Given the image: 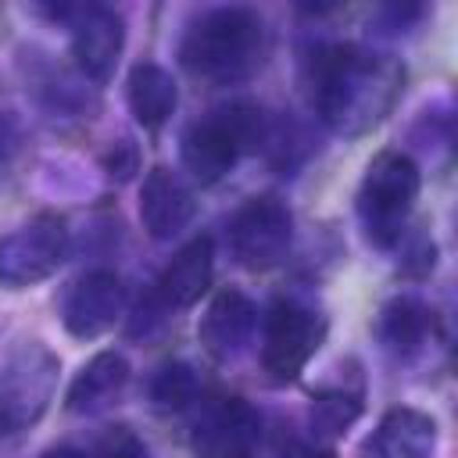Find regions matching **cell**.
I'll return each instance as SVG.
<instances>
[{"instance_id": "obj_1", "label": "cell", "mask_w": 458, "mask_h": 458, "mask_svg": "<svg viewBox=\"0 0 458 458\" xmlns=\"http://www.w3.org/2000/svg\"><path fill=\"white\" fill-rule=\"evenodd\" d=\"M404 68L394 57L369 54L354 43L322 47L308 61V93L315 114L344 136H358L386 118L401 97Z\"/></svg>"}, {"instance_id": "obj_2", "label": "cell", "mask_w": 458, "mask_h": 458, "mask_svg": "<svg viewBox=\"0 0 458 458\" xmlns=\"http://www.w3.org/2000/svg\"><path fill=\"white\" fill-rule=\"evenodd\" d=\"M179 57L208 82H243L265 61V21L250 7H211L190 21Z\"/></svg>"}, {"instance_id": "obj_3", "label": "cell", "mask_w": 458, "mask_h": 458, "mask_svg": "<svg viewBox=\"0 0 458 458\" xmlns=\"http://www.w3.org/2000/svg\"><path fill=\"white\" fill-rule=\"evenodd\" d=\"M265 136V111L250 100H233L225 107H215L208 118L193 122L182 132V165L197 182L211 186L233 172L240 154L258 150Z\"/></svg>"}, {"instance_id": "obj_4", "label": "cell", "mask_w": 458, "mask_h": 458, "mask_svg": "<svg viewBox=\"0 0 458 458\" xmlns=\"http://www.w3.org/2000/svg\"><path fill=\"white\" fill-rule=\"evenodd\" d=\"M419 186H422V175L408 154L383 150L369 161L365 179L358 186V218L372 247L390 250L401 240L404 222L415 208Z\"/></svg>"}, {"instance_id": "obj_5", "label": "cell", "mask_w": 458, "mask_h": 458, "mask_svg": "<svg viewBox=\"0 0 458 458\" xmlns=\"http://www.w3.org/2000/svg\"><path fill=\"white\" fill-rule=\"evenodd\" d=\"M326 315L297 297H279L265 315L261 369L272 383H293L326 340Z\"/></svg>"}, {"instance_id": "obj_6", "label": "cell", "mask_w": 458, "mask_h": 458, "mask_svg": "<svg viewBox=\"0 0 458 458\" xmlns=\"http://www.w3.org/2000/svg\"><path fill=\"white\" fill-rule=\"evenodd\" d=\"M68 254V225L57 215H36L0 236V286L25 290L50 279Z\"/></svg>"}, {"instance_id": "obj_7", "label": "cell", "mask_w": 458, "mask_h": 458, "mask_svg": "<svg viewBox=\"0 0 458 458\" xmlns=\"http://www.w3.org/2000/svg\"><path fill=\"white\" fill-rule=\"evenodd\" d=\"M290 240H293V215L272 193L250 197L229 218V247H233V258L243 268H250V272L276 268L286 258Z\"/></svg>"}, {"instance_id": "obj_8", "label": "cell", "mask_w": 458, "mask_h": 458, "mask_svg": "<svg viewBox=\"0 0 458 458\" xmlns=\"http://www.w3.org/2000/svg\"><path fill=\"white\" fill-rule=\"evenodd\" d=\"M54 376L57 361L39 347L25 351L7 369V376L0 379V437L32 426L43 415L54 394Z\"/></svg>"}, {"instance_id": "obj_9", "label": "cell", "mask_w": 458, "mask_h": 458, "mask_svg": "<svg viewBox=\"0 0 458 458\" xmlns=\"http://www.w3.org/2000/svg\"><path fill=\"white\" fill-rule=\"evenodd\" d=\"M261 444V419L240 397H222L204 408L193 426L197 458H254Z\"/></svg>"}, {"instance_id": "obj_10", "label": "cell", "mask_w": 458, "mask_h": 458, "mask_svg": "<svg viewBox=\"0 0 458 458\" xmlns=\"http://www.w3.org/2000/svg\"><path fill=\"white\" fill-rule=\"evenodd\" d=\"M125 301H129L125 283H122L114 272L100 268V272L82 276V279L72 286V293L64 297V308H61V322H64V329H68L72 336L93 340V336L107 333V329L122 318Z\"/></svg>"}, {"instance_id": "obj_11", "label": "cell", "mask_w": 458, "mask_h": 458, "mask_svg": "<svg viewBox=\"0 0 458 458\" xmlns=\"http://www.w3.org/2000/svg\"><path fill=\"white\" fill-rule=\"evenodd\" d=\"M125 47V21L111 7H75L72 11V50L86 79L107 82L118 54Z\"/></svg>"}, {"instance_id": "obj_12", "label": "cell", "mask_w": 458, "mask_h": 458, "mask_svg": "<svg viewBox=\"0 0 458 458\" xmlns=\"http://www.w3.org/2000/svg\"><path fill=\"white\" fill-rule=\"evenodd\" d=\"M254 322H258V311L247 293L218 290L197 322V340L215 361H229L247 347Z\"/></svg>"}, {"instance_id": "obj_13", "label": "cell", "mask_w": 458, "mask_h": 458, "mask_svg": "<svg viewBox=\"0 0 458 458\" xmlns=\"http://www.w3.org/2000/svg\"><path fill=\"white\" fill-rule=\"evenodd\" d=\"M211 272H215V247H211V236H193L190 243H182L175 250V258L165 265L161 279H157V290H154V301L172 311V308H190L197 304L208 286H211Z\"/></svg>"}, {"instance_id": "obj_14", "label": "cell", "mask_w": 458, "mask_h": 458, "mask_svg": "<svg viewBox=\"0 0 458 458\" xmlns=\"http://www.w3.org/2000/svg\"><path fill=\"white\" fill-rule=\"evenodd\" d=\"M197 204L193 193L182 186V179L168 168H150L143 186H140V218L143 229L154 240H172L175 233H182L193 218Z\"/></svg>"}, {"instance_id": "obj_15", "label": "cell", "mask_w": 458, "mask_h": 458, "mask_svg": "<svg viewBox=\"0 0 458 458\" xmlns=\"http://www.w3.org/2000/svg\"><path fill=\"white\" fill-rule=\"evenodd\" d=\"M437 447V422L419 408H390L365 440V458H429Z\"/></svg>"}, {"instance_id": "obj_16", "label": "cell", "mask_w": 458, "mask_h": 458, "mask_svg": "<svg viewBox=\"0 0 458 458\" xmlns=\"http://www.w3.org/2000/svg\"><path fill=\"white\" fill-rule=\"evenodd\" d=\"M429 333H433V311L419 297L401 293V297H394V301H386L379 308L376 336H379L386 354L408 361V358H415L426 347Z\"/></svg>"}, {"instance_id": "obj_17", "label": "cell", "mask_w": 458, "mask_h": 458, "mask_svg": "<svg viewBox=\"0 0 458 458\" xmlns=\"http://www.w3.org/2000/svg\"><path fill=\"white\" fill-rule=\"evenodd\" d=\"M125 383H129V361L118 351H100L72 379L68 397H64L68 401V411H75V415L104 411L125 390Z\"/></svg>"}, {"instance_id": "obj_18", "label": "cell", "mask_w": 458, "mask_h": 458, "mask_svg": "<svg viewBox=\"0 0 458 458\" xmlns=\"http://www.w3.org/2000/svg\"><path fill=\"white\" fill-rule=\"evenodd\" d=\"M175 104H179L175 79L161 64L143 61L129 72V111L143 129H161L172 118Z\"/></svg>"}, {"instance_id": "obj_19", "label": "cell", "mask_w": 458, "mask_h": 458, "mask_svg": "<svg viewBox=\"0 0 458 458\" xmlns=\"http://www.w3.org/2000/svg\"><path fill=\"white\" fill-rule=\"evenodd\" d=\"M361 415V394L333 386V390H315L311 404H308V422L315 429V437H340L347 433V426Z\"/></svg>"}, {"instance_id": "obj_20", "label": "cell", "mask_w": 458, "mask_h": 458, "mask_svg": "<svg viewBox=\"0 0 458 458\" xmlns=\"http://www.w3.org/2000/svg\"><path fill=\"white\" fill-rule=\"evenodd\" d=\"M140 454H143L140 440L125 426H114V429H107L104 437H97L89 444H61V447H50L43 458H140Z\"/></svg>"}, {"instance_id": "obj_21", "label": "cell", "mask_w": 458, "mask_h": 458, "mask_svg": "<svg viewBox=\"0 0 458 458\" xmlns=\"http://www.w3.org/2000/svg\"><path fill=\"white\" fill-rule=\"evenodd\" d=\"M197 397V372L186 361H168L150 379V401L157 408H186Z\"/></svg>"}, {"instance_id": "obj_22", "label": "cell", "mask_w": 458, "mask_h": 458, "mask_svg": "<svg viewBox=\"0 0 458 458\" xmlns=\"http://www.w3.org/2000/svg\"><path fill=\"white\" fill-rule=\"evenodd\" d=\"M132 168H136V150H132L129 140H118L114 150L107 154V175H111V179H129Z\"/></svg>"}, {"instance_id": "obj_23", "label": "cell", "mask_w": 458, "mask_h": 458, "mask_svg": "<svg viewBox=\"0 0 458 458\" xmlns=\"http://www.w3.org/2000/svg\"><path fill=\"white\" fill-rule=\"evenodd\" d=\"M283 458H333V451H326V447H318V444L290 440V444H283Z\"/></svg>"}]
</instances>
